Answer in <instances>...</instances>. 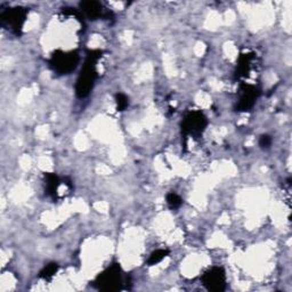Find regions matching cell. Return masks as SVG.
<instances>
[{
    "label": "cell",
    "instance_id": "1",
    "mask_svg": "<svg viewBox=\"0 0 292 292\" xmlns=\"http://www.w3.org/2000/svg\"><path fill=\"white\" fill-rule=\"evenodd\" d=\"M101 57V51H88V53H87L84 69L81 70L76 85V94L79 99H85L90 94L97 78L96 63L99 62Z\"/></svg>",
    "mask_w": 292,
    "mask_h": 292
},
{
    "label": "cell",
    "instance_id": "2",
    "mask_svg": "<svg viewBox=\"0 0 292 292\" xmlns=\"http://www.w3.org/2000/svg\"><path fill=\"white\" fill-rule=\"evenodd\" d=\"M94 286L101 291H116L123 286V272L118 264H113L97 276Z\"/></svg>",
    "mask_w": 292,
    "mask_h": 292
},
{
    "label": "cell",
    "instance_id": "11",
    "mask_svg": "<svg viewBox=\"0 0 292 292\" xmlns=\"http://www.w3.org/2000/svg\"><path fill=\"white\" fill-rule=\"evenodd\" d=\"M168 255H169V250H167V249H158V250H155L154 252H152V254H151L149 260H148V264L150 266L159 264V262L162 261Z\"/></svg>",
    "mask_w": 292,
    "mask_h": 292
},
{
    "label": "cell",
    "instance_id": "4",
    "mask_svg": "<svg viewBox=\"0 0 292 292\" xmlns=\"http://www.w3.org/2000/svg\"><path fill=\"white\" fill-rule=\"evenodd\" d=\"M207 118L200 111L189 112L182 123V133L185 139L189 136H199L207 127Z\"/></svg>",
    "mask_w": 292,
    "mask_h": 292
},
{
    "label": "cell",
    "instance_id": "3",
    "mask_svg": "<svg viewBox=\"0 0 292 292\" xmlns=\"http://www.w3.org/2000/svg\"><path fill=\"white\" fill-rule=\"evenodd\" d=\"M52 69L58 75H69L79 63V55L77 52L56 51L51 58Z\"/></svg>",
    "mask_w": 292,
    "mask_h": 292
},
{
    "label": "cell",
    "instance_id": "12",
    "mask_svg": "<svg viewBox=\"0 0 292 292\" xmlns=\"http://www.w3.org/2000/svg\"><path fill=\"white\" fill-rule=\"evenodd\" d=\"M58 271V265L56 262H52V264H48L47 266L43 267V270L39 274V277H41L43 280H51L53 276H54Z\"/></svg>",
    "mask_w": 292,
    "mask_h": 292
},
{
    "label": "cell",
    "instance_id": "8",
    "mask_svg": "<svg viewBox=\"0 0 292 292\" xmlns=\"http://www.w3.org/2000/svg\"><path fill=\"white\" fill-rule=\"evenodd\" d=\"M80 7L87 16L90 19H97L103 16V6L99 2H82L80 3Z\"/></svg>",
    "mask_w": 292,
    "mask_h": 292
},
{
    "label": "cell",
    "instance_id": "14",
    "mask_svg": "<svg viewBox=\"0 0 292 292\" xmlns=\"http://www.w3.org/2000/svg\"><path fill=\"white\" fill-rule=\"evenodd\" d=\"M115 102H116V109H118V111H125L129 105L128 97L125 94H123V92H119V94L115 95Z\"/></svg>",
    "mask_w": 292,
    "mask_h": 292
},
{
    "label": "cell",
    "instance_id": "9",
    "mask_svg": "<svg viewBox=\"0 0 292 292\" xmlns=\"http://www.w3.org/2000/svg\"><path fill=\"white\" fill-rule=\"evenodd\" d=\"M61 184V179L55 174H46V187H47V194L53 199H56L57 197V189Z\"/></svg>",
    "mask_w": 292,
    "mask_h": 292
},
{
    "label": "cell",
    "instance_id": "6",
    "mask_svg": "<svg viewBox=\"0 0 292 292\" xmlns=\"http://www.w3.org/2000/svg\"><path fill=\"white\" fill-rule=\"evenodd\" d=\"M202 282L208 290L221 292L226 288V275L221 267H213L203 274Z\"/></svg>",
    "mask_w": 292,
    "mask_h": 292
},
{
    "label": "cell",
    "instance_id": "5",
    "mask_svg": "<svg viewBox=\"0 0 292 292\" xmlns=\"http://www.w3.org/2000/svg\"><path fill=\"white\" fill-rule=\"evenodd\" d=\"M27 16L28 11L26 8H8L2 14V22L4 26H6L12 32L19 35L24 26V22H26L27 19Z\"/></svg>",
    "mask_w": 292,
    "mask_h": 292
},
{
    "label": "cell",
    "instance_id": "10",
    "mask_svg": "<svg viewBox=\"0 0 292 292\" xmlns=\"http://www.w3.org/2000/svg\"><path fill=\"white\" fill-rule=\"evenodd\" d=\"M254 54H242L238 58V69H237V77H245L250 71L251 62L254 60Z\"/></svg>",
    "mask_w": 292,
    "mask_h": 292
},
{
    "label": "cell",
    "instance_id": "13",
    "mask_svg": "<svg viewBox=\"0 0 292 292\" xmlns=\"http://www.w3.org/2000/svg\"><path fill=\"white\" fill-rule=\"evenodd\" d=\"M167 203L172 209H177L183 204L182 198L176 193H169L167 196Z\"/></svg>",
    "mask_w": 292,
    "mask_h": 292
},
{
    "label": "cell",
    "instance_id": "7",
    "mask_svg": "<svg viewBox=\"0 0 292 292\" xmlns=\"http://www.w3.org/2000/svg\"><path fill=\"white\" fill-rule=\"evenodd\" d=\"M241 89L243 92L240 97V101H238L236 109L238 111H248L254 106L257 97L259 95V91H258L255 86L251 85H242Z\"/></svg>",
    "mask_w": 292,
    "mask_h": 292
},
{
    "label": "cell",
    "instance_id": "15",
    "mask_svg": "<svg viewBox=\"0 0 292 292\" xmlns=\"http://www.w3.org/2000/svg\"><path fill=\"white\" fill-rule=\"evenodd\" d=\"M272 144V138L269 135H262L259 139V145L262 149H269Z\"/></svg>",
    "mask_w": 292,
    "mask_h": 292
}]
</instances>
